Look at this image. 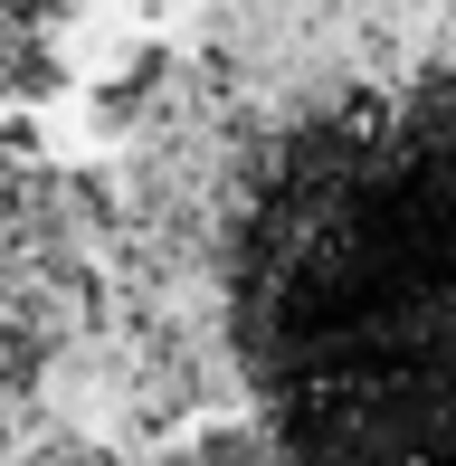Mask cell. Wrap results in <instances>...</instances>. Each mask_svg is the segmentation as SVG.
Segmentation results:
<instances>
[{
    "label": "cell",
    "mask_w": 456,
    "mask_h": 466,
    "mask_svg": "<svg viewBox=\"0 0 456 466\" xmlns=\"http://www.w3.org/2000/svg\"><path fill=\"white\" fill-rule=\"evenodd\" d=\"M219 305L266 466H456V48L257 143Z\"/></svg>",
    "instance_id": "1"
},
{
    "label": "cell",
    "mask_w": 456,
    "mask_h": 466,
    "mask_svg": "<svg viewBox=\"0 0 456 466\" xmlns=\"http://www.w3.org/2000/svg\"><path fill=\"white\" fill-rule=\"evenodd\" d=\"M29 466H105V457H86V448H57V457H29Z\"/></svg>",
    "instance_id": "2"
}]
</instances>
